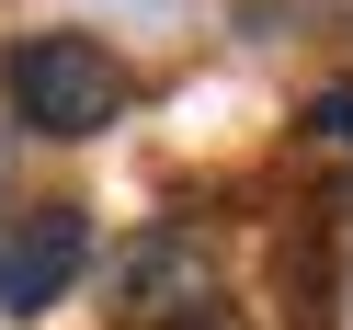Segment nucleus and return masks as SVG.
Returning <instances> with one entry per match:
<instances>
[{
  "label": "nucleus",
  "instance_id": "obj_1",
  "mask_svg": "<svg viewBox=\"0 0 353 330\" xmlns=\"http://www.w3.org/2000/svg\"><path fill=\"white\" fill-rule=\"evenodd\" d=\"M0 92H12V114H23L34 137H103V125L137 103V80H125V57L103 46V34H12Z\"/></svg>",
  "mask_w": 353,
  "mask_h": 330
},
{
  "label": "nucleus",
  "instance_id": "obj_2",
  "mask_svg": "<svg viewBox=\"0 0 353 330\" xmlns=\"http://www.w3.org/2000/svg\"><path fill=\"white\" fill-rule=\"evenodd\" d=\"M80 262H92V205H69V194L23 205L0 228V307L12 319H46L57 296H80Z\"/></svg>",
  "mask_w": 353,
  "mask_h": 330
},
{
  "label": "nucleus",
  "instance_id": "obj_3",
  "mask_svg": "<svg viewBox=\"0 0 353 330\" xmlns=\"http://www.w3.org/2000/svg\"><path fill=\"white\" fill-rule=\"evenodd\" d=\"M114 307H125L137 330L205 319V307H216V239H205V228H148L137 251H125V285H114Z\"/></svg>",
  "mask_w": 353,
  "mask_h": 330
},
{
  "label": "nucleus",
  "instance_id": "obj_4",
  "mask_svg": "<svg viewBox=\"0 0 353 330\" xmlns=\"http://www.w3.org/2000/svg\"><path fill=\"white\" fill-rule=\"evenodd\" d=\"M307 148H330V160L353 171V80H342V92H319V103H307Z\"/></svg>",
  "mask_w": 353,
  "mask_h": 330
},
{
  "label": "nucleus",
  "instance_id": "obj_5",
  "mask_svg": "<svg viewBox=\"0 0 353 330\" xmlns=\"http://www.w3.org/2000/svg\"><path fill=\"white\" fill-rule=\"evenodd\" d=\"M171 330H239V319H228V307H205V319H171Z\"/></svg>",
  "mask_w": 353,
  "mask_h": 330
}]
</instances>
